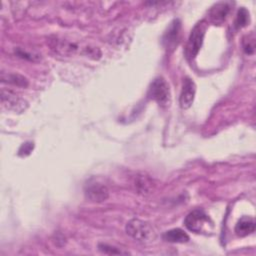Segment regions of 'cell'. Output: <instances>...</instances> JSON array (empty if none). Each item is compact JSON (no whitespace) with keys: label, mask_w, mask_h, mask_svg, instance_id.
<instances>
[{"label":"cell","mask_w":256,"mask_h":256,"mask_svg":"<svg viewBox=\"0 0 256 256\" xmlns=\"http://www.w3.org/2000/svg\"><path fill=\"white\" fill-rule=\"evenodd\" d=\"M49 46L52 51L62 56H72L81 52L86 56H92L93 59H98L101 55L98 48L91 47L89 45L81 46L72 40L54 36L48 40Z\"/></svg>","instance_id":"obj_1"},{"label":"cell","mask_w":256,"mask_h":256,"mask_svg":"<svg viewBox=\"0 0 256 256\" xmlns=\"http://www.w3.org/2000/svg\"><path fill=\"white\" fill-rule=\"evenodd\" d=\"M148 96L162 107L169 106L171 92L168 83L163 77H157L152 81L148 90Z\"/></svg>","instance_id":"obj_2"},{"label":"cell","mask_w":256,"mask_h":256,"mask_svg":"<svg viewBox=\"0 0 256 256\" xmlns=\"http://www.w3.org/2000/svg\"><path fill=\"white\" fill-rule=\"evenodd\" d=\"M206 30H207V24L204 21L197 23L192 29L190 36L188 38V42L185 50L186 56L189 59H194L195 56L198 54L202 46Z\"/></svg>","instance_id":"obj_3"},{"label":"cell","mask_w":256,"mask_h":256,"mask_svg":"<svg viewBox=\"0 0 256 256\" xmlns=\"http://www.w3.org/2000/svg\"><path fill=\"white\" fill-rule=\"evenodd\" d=\"M184 224L186 228L195 233H202L209 230V227H213V222L203 210H194L190 212L185 220Z\"/></svg>","instance_id":"obj_4"},{"label":"cell","mask_w":256,"mask_h":256,"mask_svg":"<svg viewBox=\"0 0 256 256\" xmlns=\"http://www.w3.org/2000/svg\"><path fill=\"white\" fill-rule=\"evenodd\" d=\"M125 230L130 237H132L134 240L141 242L150 239L153 232L152 227L149 225V223L137 218L128 221Z\"/></svg>","instance_id":"obj_5"},{"label":"cell","mask_w":256,"mask_h":256,"mask_svg":"<svg viewBox=\"0 0 256 256\" xmlns=\"http://www.w3.org/2000/svg\"><path fill=\"white\" fill-rule=\"evenodd\" d=\"M84 194L86 199L96 203L103 202L109 197L108 188L104 184L95 180H90L86 183Z\"/></svg>","instance_id":"obj_6"},{"label":"cell","mask_w":256,"mask_h":256,"mask_svg":"<svg viewBox=\"0 0 256 256\" xmlns=\"http://www.w3.org/2000/svg\"><path fill=\"white\" fill-rule=\"evenodd\" d=\"M1 102L7 110L15 113L24 112L28 107V103L23 98L12 91L5 89L1 90Z\"/></svg>","instance_id":"obj_7"},{"label":"cell","mask_w":256,"mask_h":256,"mask_svg":"<svg viewBox=\"0 0 256 256\" xmlns=\"http://www.w3.org/2000/svg\"><path fill=\"white\" fill-rule=\"evenodd\" d=\"M195 93H196V85L194 81L190 78H186L183 82V86H182V90L179 98V103L182 109H188L192 105L194 101Z\"/></svg>","instance_id":"obj_8"},{"label":"cell","mask_w":256,"mask_h":256,"mask_svg":"<svg viewBox=\"0 0 256 256\" xmlns=\"http://www.w3.org/2000/svg\"><path fill=\"white\" fill-rule=\"evenodd\" d=\"M230 10L229 3L219 2L213 5L209 11V18L214 24H222Z\"/></svg>","instance_id":"obj_9"},{"label":"cell","mask_w":256,"mask_h":256,"mask_svg":"<svg viewBox=\"0 0 256 256\" xmlns=\"http://www.w3.org/2000/svg\"><path fill=\"white\" fill-rule=\"evenodd\" d=\"M255 231V220L249 216H243L235 226V233L240 237H245Z\"/></svg>","instance_id":"obj_10"},{"label":"cell","mask_w":256,"mask_h":256,"mask_svg":"<svg viewBox=\"0 0 256 256\" xmlns=\"http://www.w3.org/2000/svg\"><path fill=\"white\" fill-rule=\"evenodd\" d=\"M180 28H181L180 21L178 19L173 20L163 38L164 43L167 48H170L171 46H175L176 41L178 40V37H179Z\"/></svg>","instance_id":"obj_11"},{"label":"cell","mask_w":256,"mask_h":256,"mask_svg":"<svg viewBox=\"0 0 256 256\" xmlns=\"http://www.w3.org/2000/svg\"><path fill=\"white\" fill-rule=\"evenodd\" d=\"M163 239L171 243H185L189 240V236L180 228H174L163 234Z\"/></svg>","instance_id":"obj_12"},{"label":"cell","mask_w":256,"mask_h":256,"mask_svg":"<svg viewBox=\"0 0 256 256\" xmlns=\"http://www.w3.org/2000/svg\"><path fill=\"white\" fill-rule=\"evenodd\" d=\"M1 81L3 83L12 84L17 87H27L28 86V80L24 76L18 74V73H1Z\"/></svg>","instance_id":"obj_13"},{"label":"cell","mask_w":256,"mask_h":256,"mask_svg":"<svg viewBox=\"0 0 256 256\" xmlns=\"http://www.w3.org/2000/svg\"><path fill=\"white\" fill-rule=\"evenodd\" d=\"M249 23V12L245 8H241L236 16L235 26L237 28L245 27Z\"/></svg>","instance_id":"obj_14"},{"label":"cell","mask_w":256,"mask_h":256,"mask_svg":"<svg viewBox=\"0 0 256 256\" xmlns=\"http://www.w3.org/2000/svg\"><path fill=\"white\" fill-rule=\"evenodd\" d=\"M15 54L22 58V59H26L29 61H38L41 59V55H39L38 53L35 52H31V51H27L23 48H17L15 50Z\"/></svg>","instance_id":"obj_15"},{"label":"cell","mask_w":256,"mask_h":256,"mask_svg":"<svg viewBox=\"0 0 256 256\" xmlns=\"http://www.w3.org/2000/svg\"><path fill=\"white\" fill-rule=\"evenodd\" d=\"M135 186L137 187V190L141 193H146L149 192L152 188V182L146 177V176H140L136 182Z\"/></svg>","instance_id":"obj_16"},{"label":"cell","mask_w":256,"mask_h":256,"mask_svg":"<svg viewBox=\"0 0 256 256\" xmlns=\"http://www.w3.org/2000/svg\"><path fill=\"white\" fill-rule=\"evenodd\" d=\"M243 48L247 54H253L255 49V38L254 35H248L243 39Z\"/></svg>","instance_id":"obj_17"},{"label":"cell","mask_w":256,"mask_h":256,"mask_svg":"<svg viewBox=\"0 0 256 256\" xmlns=\"http://www.w3.org/2000/svg\"><path fill=\"white\" fill-rule=\"evenodd\" d=\"M99 250L105 254H112V255H119V254H127L128 252L122 251L119 248H116L114 246L111 245H107V244H99Z\"/></svg>","instance_id":"obj_18"},{"label":"cell","mask_w":256,"mask_h":256,"mask_svg":"<svg viewBox=\"0 0 256 256\" xmlns=\"http://www.w3.org/2000/svg\"><path fill=\"white\" fill-rule=\"evenodd\" d=\"M33 149V143H25V144H23L21 147H20V149H19V155H21L22 154V152H24L23 153V155L25 156V155H28L30 152H31V150Z\"/></svg>","instance_id":"obj_19"}]
</instances>
